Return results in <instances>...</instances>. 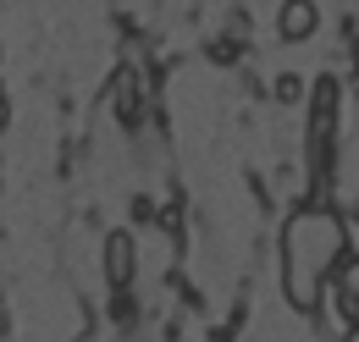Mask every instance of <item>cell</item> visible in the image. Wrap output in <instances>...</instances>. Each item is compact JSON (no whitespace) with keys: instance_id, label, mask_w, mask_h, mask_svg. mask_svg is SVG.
<instances>
[{"instance_id":"cell-4","label":"cell","mask_w":359,"mask_h":342,"mask_svg":"<svg viewBox=\"0 0 359 342\" xmlns=\"http://www.w3.org/2000/svg\"><path fill=\"white\" fill-rule=\"evenodd\" d=\"M343 309H348V320L359 326V259L343 271Z\"/></svg>"},{"instance_id":"cell-1","label":"cell","mask_w":359,"mask_h":342,"mask_svg":"<svg viewBox=\"0 0 359 342\" xmlns=\"http://www.w3.org/2000/svg\"><path fill=\"white\" fill-rule=\"evenodd\" d=\"M343 249H348V226L326 205H304L282 226V287H287L293 309H315L320 303V287L337 271Z\"/></svg>"},{"instance_id":"cell-2","label":"cell","mask_w":359,"mask_h":342,"mask_svg":"<svg viewBox=\"0 0 359 342\" xmlns=\"http://www.w3.org/2000/svg\"><path fill=\"white\" fill-rule=\"evenodd\" d=\"M315 22H320V11H315V0H287L282 6V39H310L315 34Z\"/></svg>"},{"instance_id":"cell-3","label":"cell","mask_w":359,"mask_h":342,"mask_svg":"<svg viewBox=\"0 0 359 342\" xmlns=\"http://www.w3.org/2000/svg\"><path fill=\"white\" fill-rule=\"evenodd\" d=\"M105 271H111V282H116V287H128V282H133V238H128V232H116V238H111V249H105Z\"/></svg>"},{"instance_id":"cell-5","label":"cell","mask_w":359,"mask_h":342,"mask_svg":"<svg viewBox=\"0 0 359 342\" xmlns=\"http://www.w3.org/2000/svg\"><path fill=\"white\" fill-rule=\"evenodd\" d=\"M348 342H359V326H354V331H348Z\"/></svg>"}]
</instances>
